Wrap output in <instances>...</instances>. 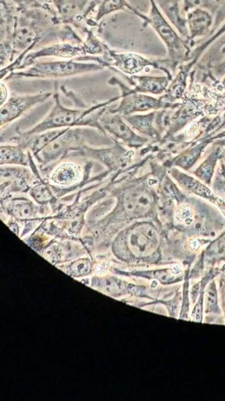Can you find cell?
Segmentation results:
<instances>
[{
	"label": "cell",
	"instance_id": "obj_20",
	"mask_svg": "<svg viewBox=\"0 0 225 401\" xmlns=\"http://www.w3.org/2000/svg\"><path fill=\"white\" fill-rule=\"evenodd\" d=\"M222 309L220 306L219 291L215 279L211 280L206 287L204 294V315L206 322L213 323L215 321L222 316Z\"/></svg>",
	"mask_w": 225,
	"mask_h": 401
},
{
	"label": "cell",
	"instance_id": "obj_23",
	"mask_svg": "<svg viewBox=\"0 0 225 401\" xmlns=\"http://www.w3.org/2000/svg\"><path fill=\"white\" fill-rule=\"evenodd\" d=\"M154 115V114L149 115H128L123 116V118L132 128L138 131V132L153 136H154V130L153 127H152V122H153Z\"/></svg>",
	"mask_w": 225,
	"mask_h": 401
},
{
	"label": "cell",
	"instance_id": "obj_13",
	"mask_svg": "<svg viewBox=\"0 0 225 401\" xmlns=\"http://www.w3.org/2000/svg\"><path fill=\"white\" fill-rule=\"evenodd\" d=\"M17 8L6 0H0V64L1 69L10 63L13 54L12 38L14 34Z\"/></svg>",
	"mask_w": 225,
	"mask_h": 401
},
{
	"label": "cell",
	"instance_id": "obj_3",
	"mask_svg": "<svg viewBox=\"0 0 225 401\" xmlns=\"http://www.w3.org/2000/svg\"><path fill=\"white\" fill-rule=\"evenodd\" d=\"M105 68L98 63H86L75 60L36 62L24 71H12L6 77L10 78H62L102 71Z\"/></svg>",
	"mask_w": 225,
	"mask_h": 401
},
{
	"label": "cell",
	"instance_id": "obj_15",
	"mask_svg": "<svg viewBox=\"0 0 225 401\" xmlns=\"http://www.w3.org/2000/svg\"><path fill=\"white\" fill-rule=\"evenodd\" d=\"M48 206L38 205L25 197H8L1 199V209L13 219L29 220L38 218L48 211Z\"/></svg>",
	"mask_w": 225,
	"mask_h": 401
},
{
	"label": "cell",
	"instance_id": "obj_19",
	"mask_svg": "<svg viewBox=\"0 0 225 401\" xmlns=\"http://www.w3.org/2000/svg\"><path fill=\"white\" fill-rule=\"evenodd\" d=\"M22 144L16 146H1L0 147V166H23L30 167L31 151L26 153Z\"/></svg>",
	"mask_w": 225,
	"mask_h": 401
},
{
	"label": "cell",
	"instance_id": "obj_4",
	"mask_svg": "<svg viewBox=\"0 0 225 401\" xmlns=\"http://www.w3.org/2000/svg\"><path fill=\"white\" fill-rule=\"evenodd\" d=\"M103 134V133L96 134V131L91 129L68 128L48 147L35 155L36 159L41 166H48L50 163L64 159L65 157H68L82 149L88 141L92 143V141H99L98 136Z\"/></svg>",
	"mask_w": 225,
	"mask_h": 401
},
{
	"label": "cell",
	"instance_id": "obj_27",
	"mask_svg": "<svg viewBox=\"0 0 225 401\" xmlns=\"http://www.w3.org/2000/svg\"><path fill=\"white\" fill-rule=\"evenodd\" d=\"M219 279V297L222 304V309L224 314V318L225 321V265L223 267V271L220 274Z\"/></svg>",
	"mask_w": 225,
	"mask_h": 401
},
{
	"label": "cell",
	"instance_id": "obj_12",
	"mask_svg": "<svg viewBox=\"0 0 225 401\" xmlns=\"http://www.w3.org/2000/svg\"><path fill=\"white\" fill-rule=\"evenodd\" d=\"M114 141L116 143V146L112 148L94 149L85 146L82 149L69 156L92 157V159L103 162L106 167H108L109 172L115 171L126 166L134 154L133 151L124 149L117 141Z\"/></svg>",
	"mask_w": 225,
	"mask_h": 401
},
{
	"label": "cell",
	"instance_id": "obj_22",
	"mask_svg": "<svg viewBox=\"0 0 225 401\" xmlns=\"http://www.w3.org/2000/svg\"><path fill=\"white\" fill-rule=\"evenodd\" d=\"M128 9L133 14L143 18L145 21L147 16L143 15L141 13L138 12L136 8L130 5L126 0H103V1L98 6L96 15L95 17V22H99L105 16L112 14L118 10Z\"/></svg>",
	"mask_w": 225,
	"mask_h": 401
},
{
	"label": "cell",
	"instance_id": "obj_21",
	"mask_svg": "<svg viewBox=\"0 0 225 401\" xmlns=\"http://www.w3.org/2000/svg\"><path fill=\"white\" fill-rule=\"evenodd\" d=\"M31 199L34 200L38 205L57 207V199L55 196L54 188L50 183H46L43 177L37 174V179L33 183L29 192Z\"/></svg>",
	"mask_w": 225,
	"mask_h": 401
},
{
	"label": "cell",
	"instance_id": "obj_2",
	"mask_svg": "<svg viewBox=\"0 0 225 401\" xmlns=\"http://www.w3.org/2000/svg\"><path fill=\"white\" fill-rule=\"evenodd\" d=\"M57 91L55 94V106L54 109L52 110L49 115L41 123L26 132V134H38L52 129L77 127L96 128L99 132L104 134L101 125H99V117L106 111L105 107L112 102V100L89 110H72L63 106L61 101H59V96Z\"/></svg>",
	"mask_w": 225,
	"mask_h": 401
},
{
	"label": "cell",
	"instance_id": "obj_8",
	"mask_svg": "<svg viewBox=\"0 0 225 401\" xmlns=\"http://www.w3.org/2000/svg\"><path fill=\"white\" fill-rule=\"evenodd\" d=\"M90 0H52L56 11L55 21L58 24L73 25L83 34H87L88 20L84 14Z\"/></svg>",
	"mask_w": 225,
	"mask_h": 401
},
{
	"label": "cell",
	"instance_id": "obj_14",
	"mask_svg": "<svg viewBox=\"0 0 225 401\" xmlns=\"http://www.w3.org/2000/svg\"><path fill=\"white\" fill-rule=\"evenodd\" d=\"M51 93H42L29 96H15L10 97L0 108V126L3 129L12 122L17 120L35 105L50 99Z\"/></svg>",
	"mask_w": 225,
	"mask_h": 401
},
{
	"label": "cell",
	"instance_id": "obj_24",
	"mask_svg": "<svg viewBox=\"0 0 225 401\" xmlns=\"http://www.w3.org/2000/svg\"><path fill=\"white\" fill-rule=\"evenodd\" d=\"M211 18L207 12L196 10L189 15V24L193 37L201 35L210 27Z\"/></svg>",
	"mask_w": 225,
	"mask_h": 401
},
{
	"label": "cell",
	"instance_id": "obj_25",
	"mask_svg": "<svg viewBox=\"0 0 225 401\" xmlns=\"http://www.w3.org/2000/svg\"><path fill=\"white\" fill-rule=\"evenodd\" d=\"M15 4L17 10L31 9H44L56 15V11L52 0H11Z\"/></svg>",
	"mask_w": 225,
	"mask_h": 401
},
{
	"label": "cell",
	"instance_id": "obj_6",
	"mask_svg": "<svg viewBox=\"0 0 225 401\" xmlns=\"http://www.w3.org/2000/svg\"><path fill=\"white\" fill-rule=\"evenodd\" d=\"M161 63L152 62L148 59L133 52H117L107 48V54L101 56L104 68L117 69L124 75L135 76L150 66L161 68Z\"/></svg>",
	"mask_w": 225,
	"mask_h": 401
},
{
	"label": "cell",
	"instance_id": "obj_9",
	"mask_svg": "<svg viewBox=\"0 0 225 401\" xmlns=\"http://www.w3.org/2000/svg\"><path fill=\"white\" fill-rule=\"evenodd\" d=\"M99 122L103 133L110 135L112 141H121L131 148L140 146L145 141L144 138L138 136L131 129L120 114L110 113L107 109L99 117Z\"/></svg>",
	"mask_w": 225,
	"mask_h": 401
},
{
	"label": "cell",
	"instance_id": "obj_26",
	"mask_svg": "<svg viewBox=\"0 0 225 401\" xmlns=\"http://www.w3.org/2000/svg\"><path fill=\"white\" fill-rule=\"evenodd\" d=\"M176 218L184 225H190L194 222V214L187 206H182L177 210Z\"/></svg>",
	"mask_w": 225,
	"mask_h": 401
},
{
	"label": "cell",
	"instance_id": "obj_31",
	"mask_svg": "<svg viewBox=\"0 0 225 401\" xmlns=\"http://www.w3.org/2000/svg\"><path fill=\"white\" fill-rule=\"evenodd\" d=\"M197 128L198 125L194 123L191 124L190 125L189 127L187 128V133L185 134H187V136H193L196 132Z\"/></svg>",
	"mask_w": 225,
	"mask_h": 401
},
{
	"label": "cell",
	"instance_id": "obj_16",
	"mask_svg": "<svg viewBox=\"0 0 225 401\" xmlns=\"http://www.w3.org/2000/svg\"><path fill=\"white\" fill-rule=\"evenodd\" d=\"M84 176H85L81 166L74 162H64L52 171L50 183L55 192L74 190Z\"/></svg>",
	"mask_w": 225,
	"mask_h": 401
},
{
	"label": "cell",
	"instance_id": "obj_28",
	"mask_svg": "<svg viewBox=\"0 0 225 401\" xmlns=\"http://www.w3.org/2000/svg\"><path fill=\"white\" fill-rule=\"evenodd\" d=\"M103 0H90V2L88 5L87 9L85 10L84 16L86 20L89 21V16L91 15V13L94 11L96 8H98V6L101 4Z\"/></svg>",
	"mask_w": 225,
	"mask_h": 401
},
{
	"label": "cell",
	"instance_id": "obj_1",
	"mask_svg": "<svg viewBox=\"0 0 225 401\" xmlns=\"http://www.w3.org/2000/svg\"><path fill=\"white\" fill-rule=\"evenodd\" d=\"M70 25L58 24L55 15L44 9L17 10L13 34L11 62L1 69V80L22 64L26 55L57 43H83Z\"/></svg>",
	"mask_w": 225,
	"mask_h": 401
},
{
	"label": "cell",
	"instance_id": "obj_17",
	"mask_svg": "<svg viewBox=\"0 0 225 401\" xmlns=\"http://www.w3.org/2000/svg\"><path fill=\"white\" fill-rule=\"evenodd\" d=\"M225 262V234L212 241L201 254L191 271L190 278H200L206 266L215 267V265Z\"/></svg>",
	"mask_w": 225,
	"mask_h": 401
},
{
	"label": "cell",
	"instance_id": "obj_10",
	"mask_svg": "<svg viewBox=\"0 0 225 401\" xmlns=\"http://www.w3.org/2000/svg\"><path fill=\"white\" fill-rule=\"evenodd\" d=\"M151 10L150 16L145 20V25L150 24L161 36L165 44L167 45L170 57L172 60L176 61L180 58L183 52L184 45L181 38L177 36L175 31L164 17L159 10L154 0H150Z\"/></svg>",
	"mask_w": 225,
	"mask_h": 401
},
{
	"label": "cell",
	"instance_id": "obj_30",
	"mask_svg": "<svg viewBox=\"0 0 225 401\" xmlns=\"http://www.w3.org/2000/svg\"><path fill=\"white\" fill-rule=\"evenodd\" d=\"M108 262H101V264H99L97 267H96V272L99 274H104L106 272L108 271Z\"/></svg>",
	"mask_w": 225,
	"mask_h": 401
},
{
	"label": "cell",
	"instance_id": "obj_11",
	"mask_svg": "<svg viewBox=\"0 0 225 401\" xmlns=\"http://www.w3.org/2000/svg\"><path fill=\"white\" fill-rule=\"evenodd\" d=\"M89 51L85 45L72 43H57L46 45L41 49L32 51L25 56L17 70L25 69L36 63L37 59L45 57H55L71 59L78 57L89 56Z\"/></svg>",
	"mask_w": 225,
	"mask_h": 401
},
{
	"label": "cell",
	"instance_id": "obj_29",
	"mask_svg": "<svg viewBox=\"0 0 225 401\" xmlns=\"http://www.w3.org/2000/svg\"><path fill=\"white\" fill-rule=\"evenodd\" d=\"M0 90H1V105H3L8 101L9 97L8 89L3 82L0 84Z\"/></svg>",
	"mask_w": 225,
	"mask_h": 401
},
{
	"label": "cell",
	"instance_id": "obj_5",
	"mask_svg": "<svg viewBox=\"0 0 225 401\" xmlns=\"http://www.w3.org/2000/svg\"><path fill=\"white\" fill-rule=\"evenodd\" d=\"M30 167L31 169L23 166H1V199L8 198L15 193H29L38 173L31 157Z\"/></svg>",
	"mask_w": 225,
	"mask_h": 401
},
{
	"label": "cell",
	"instance_id": "obj_7",
	"mask_svg": "<svg viewBox=\"0 0 225 401\" xmlns=\"http://www.w3.org/2000/svg\"><path fill=\"white\" fill-rule=\"evenodd\" d=\"M110 85H118L122 90V102L115 109H109L110 113H118L122 116H128L140 111H147L161 107V103L154 98L142 95L134 90L126 87L116 77H112L109 80Z\"/></svg>",
	"mask_w": 225,
	"mask_h": 401
},
{
	"label": "cell",
	"instance_id": "obj_18",
	"mask_svg": "<svg viewBox=\"0 0 225 401\" xmlns=\"http://www.w3.org/2000/svg\"><path fill=\"white\" fill-rule=\"evenodd\" d=\"M131 85H134V90L140 93H150L161 94L166 89L168 84V78L165 77L150 76H124Z\"/></svg>",
	"mask_w": 225,
	"mask_h": 401
},
{
	"label": "cell",
	"instance_id": "obj_32",
	"mask_svg": "<svg viewBox=\"0 0 225 401\" xmlns=\"http://www.w3.org/2000/svg\"><path fill=\"white\" fill-rule=\"evenodd\" d=\"M224 172H225V171H224ZM224 175H225V174H224Z\"/></svg>",
	"mask_w": 225,
	"mask_h": 401
}]
</instances>
